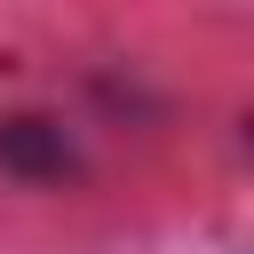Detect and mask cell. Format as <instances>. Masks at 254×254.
<instances>
[{
	"mask_svg": "<svg viewBox=\"0 0 254 254\" xmlns=\"http://www.w3.org/2000/svg\"><path fill=\"white\" fill-rule=\"evenodd\" d=\"M0 167L32 175V183H56V175H71V143H64L56 119H0Z\"/></svg>",
	"mask_w": 254,
	"mask_h": 254,
	"instance_id": "6da1fadb",
	"label": "cell"
}]
</instances>
